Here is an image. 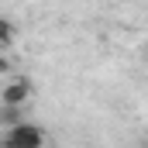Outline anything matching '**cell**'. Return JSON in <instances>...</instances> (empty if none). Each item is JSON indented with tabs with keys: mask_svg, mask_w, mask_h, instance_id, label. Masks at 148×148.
Listing matches in <instances>:
<instances>
[{
	"mask_svg": "<svg viewBox=\"0 0 148 148\" xmlns=\"http://www.w3.org/2000/svg\"><path fill=\"white\" fill-rule=\"evenodd\" d=\"M41 145H45V131L38 124H28V121L7 127V134L0 141V148H41Z\"/></svg>",
	"mask_w": 148,
	"mask_h": 148,
	"instance_id": "obj_1",
	"label": "cell"
},
{
	"mask_svg": "<svg viewBox=\"0 0 148 148\" xmlns=\"http://www.w3.org/2000/svg\"><path fill=\"white\" fill-rule=\"evenodd\" d=\"M28 100H31V79L14 76V79L3 83V90H0V103H7V107H24Z\"/></svg>",
	"mask_w": 148,
	"mask_h": 148,
	"instance_id": "obj_2",
	"label": "cell"
},
{
	"mask_svg": "<svg viewBox=\"0 0 148 148\" xmlns=\"http://www.w3.org/2000/svg\"><path fill=\"white\" fill-rule=\"evenodd\" d=\"M17 41V28H14V21L10 17H0V48H10Z\"/></svg>",
	"mask_w": 148,
	"mask_h": 148,
	"instance_id": "obj_3",
	"label": "cell"
},
{
	"mask_svg": "<svg viewBox=\"0 0 148 148\" xmlns=\"http://www.w3.org/2000/svg\"><path fill=\"white\" fill-rule=\"evenodd\" d=\"M21 107H7V103H3V107H0V124H3V127H14V124H21V121H24V117H21Z\"/></svg>",
	"mask_w": 148,
	"mask_h": 148,
	"instance_id": "obj_4",
	"label": "cell"
},
{
	"mask_svg": "<svg viewBox=\"0 0 148 148\" xmlns=\"http://www.w3.org/2000/svg\"><path fill=\"white\" fill-rule=\"evenodd\" d=\"M0 76H10V59L0 55Z\"/></svg>",
	"mask_w": 148,
	"mask_h": 148,
	"instance_id": "obj_5",
	"label": "cell"
},
{
	"mask_svg": "<svg viewBox=\"0 0 148 148\" xmlns=\"http://www.w3.org/2000/svg\"><path fill=\"white\" fill-rule=\"evenodd\" d=\"M0 141H3V138H0Z\"/></svg>",
	"mask_w": 148,
	"mask_h": 148,
	"instance_id": "obj_6",
	"label": "cell"
}]
</instances>
